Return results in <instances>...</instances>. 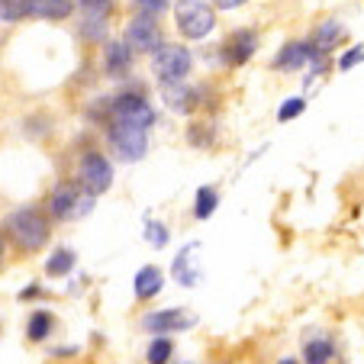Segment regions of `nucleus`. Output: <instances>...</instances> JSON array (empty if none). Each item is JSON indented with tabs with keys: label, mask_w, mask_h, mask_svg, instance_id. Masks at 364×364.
Here are the masks:
<instances>
[{
	"label": "nucleus",
	"mask_w": 364,
	"mask_h": 364,
	"mask_svg": "<svg viewBox=\"0 0 364 364\" xmlns=\"http://www.w3.org/2000/svg\"><path fill=\"white\" fill-rule=\"evenodd\" d=\"M4 229H7L10 242L23 255H36L52 242V216L46 213V206H36V203L14 210L7 216V223H4Z\"/></svg>",
	"instance_id": "1"
},
{
	"label": "nucleus",
	"mask_w": 364,
	"mask_h": 364,
	"mask_svg": "<svg viewBox=\"0 0 364 364\" xmlns=\"http://www.w3.org/2000/svg\"><path fill=\"white\" fill-rule=\"evenodd\" d=\"M94 210V197L84 191L77 181H58L46 197V213L52 223H75Z\"/></svg>",
	"instance_id": "2"
},
{
	"label": "nucleus",
	"mask_w": 364,
	"mask_h": 364,
	"mask_svg": "<svg viewBox=\"0 0 364 364\" xmlns=\"http://www.w3.org/2000/svg\"><path fill=\"white\" fill-rule=\"evenodd\" d=\"M171 10L174 26L187 42H200L216 29V7L210 0H178Z\"/></svg>",
	"instance_id": "3"
},
{
	"label": "nucleus",
	"mask_w": 364,
	"mask_h": 364,
	"mask_svg": "<svg viewBox=\"0 0 364 364\" xmlns=\"http://www.w3.org/2000/svg\"><path fill=\"white\" fill-rule=\"evenodd\" d=\"M110 123H123V126H132V129L151 132L155 123H159V110L145 100L142 90H136V94L123 90V94H113V100H110Z\"/></svg>",
	"instance_id": "4"
},
{
	"label": "nucleus",
	"mask_w": 364,
	"mask_h": 364,
	"mask_svg": "<svg viewBox=\"0 0 364 364\" xmlns=\"http://www.w3.org/2000/svg\"><path fill=\"white\" fill-rule=\"evenodd\" d=\"M193 71V52L187 46H174V42H165V46L151 55V77L161 84H181L187 81Z\"/></svg>",
	"instance_id": "5"
},
{
	"label": "nucleus",
	"mask_w": 364,
	"mask_h": 364,
	"mask_svg": "<svg viewBox=\"0 0 364 364\" xmlns=\"http://www.w3.org/2000/svg\"><path fill=\"white\" fill-rule=\"evenodd\" d=\"M75 181L90 193V197H103V193L113 187L117 181V171H113V161L103 155V151L90 149L84 151L75 165Z\"/></svg>",
	"instance_id": "6"
},
{
	"label": "nucleus",
	"mask_w": 364,
	"mask_h": 364,
	"mask_svg": "<svg viewBox=\"0 0 364 364\" xmlns=\"http://www.w3.org/2000/svg\"><path fill=\"white\" fill-rule=\"evenodd\" d=\"M107 139H110V149L119 161L132 165V161H142L149 155V132L145 129H132L123 123H110L107 126Z\"/></svg>",
	"instance_id": "7"
},
{
	"label": "nucleus",
	"mask_w": 364,
	"mask_h": 364,
	"mask_svg": "<svg viewBox=\"0 0 364 364\" xmlns=\"http://www.w3.org/2000/svg\"><path fill=\"white\" fill-rule=\"evenodd\" d=\"M258 46H262L258 29L239 26V29H232V33L226 36V42L220 46V62L226 65V68H245V65L255 58Z\"/></svg>",
	"instance_id": "8"
},
{
	"label": "nucleus",
	"mask_w": 364,
	"mask_h": 364,
	"mask_svg": "<svg viewBox=\"0 0 364 364\" xmlns=\"http://www.w3.org/2000/svg\"><path fill=\"white\" fill-rule=\"evenodd\" d=\"M123 39L132 52H142V55H155L161 46H165V33H161V23L155 16H132L123 29Z\"/></svg>",
	"instance_id": "9"
},
{
	"label": "nucleus",
	"mask_w": 364,
	"mask_h": 364,
	"mask_svg": "<svg viewBox=\"0 0 364 364\" xmlns=\"http://www.w3.org/2000/svg\"><path fill=\"white\" fill-rule=\"evenodd\" d=\"M161 103L178 117H191L203 107V87H193L191 81L181 84H161Z\"/></svg>",
	"instance_id": "10"
},
{
	"label": "nucleus",
	"mask_w": 364,
	"mask_h": 364,
	"mask_svg": "<svg viewBox=\"0 0 364 364\" xmlns=\"http://www.w3.org/2000/svg\"><path fill=\"white\" fill-rule=\"evenodd\" d=\"M197 323L193 313L181 306H171V309H155V313H145L142 316V329L151 332V336H171V332H184Z\"/></svg>",
	"instance_id": "11"
},
{
	"label": "nucleus",
	"mask_w": 364,
	"mask_h": 364,
	"mask_svg": "<svg viewBox=\"0 0 364 364\" xmlns=\"http://www.w3.org/2000/svg\"><path fill=\"white\" fill-rule=\"evenodd\" d=\"M132 58H136V52L126 46V39H107L103 42L100 68L110 81H123V77L132 75Z\"/></svg>",
	"instance_id": "12"
},
{
	"label": "nucleus",
	"mask_w": 364,
	"mask_h": 364,
	"mask_svg": "<svg viewBox=\"0 0 364 364\" xmlns=\"http://www.w3.org/2000/svg\"><path fill=\"white\" fill-rule=\"evenodd\" d=\"M309 58H313V46L306 39H290L277 48V55L271 58V68L277 75H296L309 65Z\"/></svg>",
	"instance_id": "13"
},
{
	"label": "nucleus",
	"mask_w": 364,
	"mask_h": 364,
	"mask_svg": "<svg viewBox=\"0 0 364 364\" xmlns=\"http://www.w3.org/2000/svg\"><path fill=\"white\" fill-rule=\"evenodd\" d=\"M197 258H200V242H187V245L174 255L171 271H174V281H178L181 287H197L200 284L203 271L197 268Z\"/></svg>",
	"instance_id": "14"
},
{
	"label": "nucleus",
	"mask_w": 364,
	"mask_h": 364,
	"mask_svg": "<svg viewBox=\"0 0 364 364\" xmlns=\"http://www.w3.org/2000/svg\"><path fill=\"white\" fill-rule=\"evenodd\" d=\"M161 290H165V271H161L159 264H142V268L136 271V277H132V294H136V300L149 303V300H155Z\"/></svg>",
	"instance_id": "15"
},
{
	"label": "nucleus",
	"mask_w": 364,
	"mask_h": 364,
	"mask_svg": "<svg viewBox=\"0 0 364 364\" xmlns=\"http://www.w3.org/2000/svg\"><path fill=\"white\" fill-rule=\"evenodd\" d=\"M75 0H29V16L46 23H65L75 14Z\"/></svg>",
	"instance_id": "16"
},
{
	"label": "nucleus",
	"mask_w": 364,
	"mask_h": 364,
	"mask_svg": "<svg viewBox=\"0 0 364 364\" xmlns=\"http://www.w3.org/2000/svg\"><path fill=\"white\" fill-rule=\"evenodd\" d=\"M342 39H345V26H342V23H338V20H323L316 29H313V39H309V42H313V48H316V52L332 55Z\"/></svg>",
	"instance_id": "17"
},
{
	"label": "nucleus",
	"mask_w": 364,
	"mask_h": 364,
	"mask_svg": "<svg viewBox=\"0 0 364 364\" xmlns=\"http://www.w3.org/2000/svg\"><path fill=\"white\" fill-rule=\"evenodd\" d=\"M75 268H77V255H75V248H68V245H58L55 252L46 258V277H55V281L68 277Z\"/></svg>",
	"instance_id": "18"
},
{
	"label": "nucleus",
	"mask_w": 364,
	"mask_h": 364,
	"mask_svg": "<svg viewBox=\"0 0 364 364\" xmlns=\"http://www.w3.org/2000/svg\"><path fill=\"white\" fill-rule=\"evenodd\" d=\"M336 358V345L326 336H313L303 342V364H332Z\"/></svg>",
	"instance_id": "19"
},
{
	"label": "nucleus",
	"mask_w": 364,
	"mask_h": 364,
	"mask_svg": "<svg viewBox=\"0 0 364 364\" xmlns=\"http://www.w3.org/2000/svg\"><path fill=\"white\" fill-rule=\"evenodd\" d=\"M216 210H220V191H216L213 184L197 187V193H193V220L206 223Z\"/></svg>",
	"instance_id": "20"
},
{
	"label": "nucleus",
	"mask_w": 364,
	"mask_h": 364,
	"mask_svg": "<svg viewBox=\"0 0 364 364\" xmlns=\"http://www.w3.org/2000/svg\"><path fill=\"white\" fill-rule=\"evenodd\" d=\"M55 332V316L48 309H33L26 319V338L29 342H46Z\"/></svg>",
	"instance_id": "21"
},
{
	"label": "nucleus",
	"mask_w": 364,
	"mask_h": 364,
	"mask_svg": "<svg viewBox=\"0 0 364 364\" xmlns=\"http://www.w3.org/2000/svg\"><path fill=\"white\" fill-rule=\"evenodd\" d=\"M174 358V342L171 336H155L145 348V364H171Z\"/></svg>",
	"instance_id": "22"
},
{
	"label": "nucleus",
	"mask_w": 364,
	"mask_h": 364,
	"mask_svg": "<svg viewBox=\"0 0 364 364\" xmlns=\"http://www.w3.org/2000/svg\"><path fill=\"white\" fill-rule=\"evenodd\" d=\"M75 4L81 7L84 20H103V23H110L113 10H117V0H75Z\"/></svg>",
	"instance_id": "23"
},
{
	"label": "nucleus",
	"mask_w": 364,
	"mask_h": 364,
	"mask_svg": "<svg viewBox=\"0 0 364 364\" xmlns=\"http://www.w3.org/2000/svg\"><path fill=\"white\" fill-rule=\"evenodd\" d=\"M29 16V0H0V23L4 26H16Z\"/></svg>",
	"instance_id": "24"
},
{
	"label": "nucleus",
	"mask_w": 364,
	"mask_h": 364,
	"mask_svg": "<svg viewBox=\"0 0 364 364\" xmlns=\"http://www.w3.org/2000/svg\"><path fill=\"white\" fill-rule=\"evenodd\" d=\"M145 242H149L151 248H165L168 242H171V229L161 220H145Z\"/></svg>",
	"instance_id": "25"
},
{
	"label": "nucleus",
	"mask_w": 364,
	"mask_h": 364,
	"mask_svg": "<svg viewBox=\"0 0 364 364\" xmlns=\"http://www.w3.org/2000/svg\"><path fill=\"white\" fill-rule=\"evenodd\" d=\"M187 142H191L193 149H210V145H213V126L203 123V119L191 123L187 126Z\"/></svg>",
	"instance_id": "26"
},
{
	"label": "nucleus",
	"mask_w": 364,
	"mask_h": 364,
	"mask_svg": "<svg viewBox=\"0 0 364 364\" xmlns=\"http://www.w3.org/2000/svg\"><path fill=\"white\" fill-rule=\"evenodd\" d=\"M306 113V100L303 97H287V100L277 107V123H294Z\"/></svg>",
	"instance_id": "27"
},
{
	"label": "nucleus",
	"mask_w": 364,
	"mask_h": 364,
	"mask_svg": "<svg viewBox=\"0 0 364 364\" xmlns=\"http://www.w3.org/2000/svg\"><path fill=\"white\" fill-rule=\"evenodd\" d=\"M129 7L136 10L139 16H155V20H159L161 14L171 10V0H129Z\"/></svg>",
	"instance_id": "28"
},
{
	"label": "nucleus",
	"mask_w": 364,
	"mask_h": 364,
	"mask_svg": "<svg viewBox=\"0 0 364 364\" xmlns=\"http://www.w3.org/2000/svg\"><path fill=\"white\" fill-rule=\"evenodd\" d=\"M77 33H81L87 42H107V23L103 20H81Z\"/></svg>",
	"instance_id": "29"
},
{
	"label": "nucleus",
	"mask_w": 364,
	"mask_h": 364,
	"mask_svg": "<svg viewBox=\"0 0 364 364\" xmlns=\"http://www.w3.org/2000/svg\"><path fill=\"white\" fill-rule=\"evenodd\" d=\"M361 62H364V46H351L348 52L338 55V71H351V68H358Z\"/></svg>",
	"instance_id": "30"
},
{
	"label": "nucleus",
	"mask_w": 364,
	"mask_h": 364,
	"mask_svg": "<svg viewBox=\"0 0 364 364\" xmlns=\"http://www.w3.org/2000/svg\"><path fill=\"white\" fill-rule=\"evenodd\" d=\"M216 10H242L248 4V0H210Z\"/></svg>",
	"instance_id": "31"
},
{
	"label": "nucleus",
	"mask_w": 364,
	"mask_h": 364,
	"mask_svg": "<svg viewBox=\"0 0 364 364\" xmlns=\"http://www.w3.org/2000/svg\"><path fill=\"white\" fill-rule=\"evenodd\" d=\"M36 296H42V290L33 284V287H26V290H23V294H20V300H36Z\"/></svg>",
	"instance_id": "32"
},
{
	"label": "nucleus",
	"mask_w": 364,
	"mask_h": 364,
	"mask_svg": "<svg viewBox=\"0 0 364 364\" xmlns=\"http://www.w3.org/2000/svg\"><path fill=\"white\" fill-rule=\"evenodd\" d=\"M4 255H7V245H4V235H0V268H4Z\"/></svg>",
	"instance_id": "33"
},
{
	"label": "nucleus",
	"mask_w": 364,
	"mask_h": 364,
	"mask_svg": "<svg viewBox=\"0 0 364 364\" xmlns=\"http://www.w3.org/2000/svg\"><path fill=\"white\" fill-rule=\"evenodd\" d=\"M277 364H300V361H296V358H281Z\"/></svg>",
	"instance_id": "34"
}]
</instances>
